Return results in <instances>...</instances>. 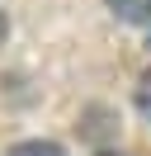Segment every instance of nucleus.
Wrapping results in <instances>:
<instances>
[{"mask_svg": "<svg viewBox=\"0 0 151 156\" xmlns=\"http://www.w3.org/2000/svg\"><path fill=\"white\" fill-rule=\"evenodd\" d=\"M109 10L123 24H146L151 19V0H109Z\"/></svg>", "mask_w": 151, "mask_h": 156, "instance_id": "obj_1", "label": "nucleus"}, {"mask_svg": "<svg viewBox=\"0 0 151 156\" xmlns=\"http://www.w3.org/2000/svg\"><path fill=\"white\" fill-rule=\"evenodd\" d=\"M5 156H66L57 142H19V147H9Z\"/></svg>", "mask_w": 151, "mask_h": 156, "instance_id": "obj_2", "label": "nucleus"}, {"mask_svg": "<svg viewBox=\"0 0 151 156\" xmlns=\"http://www.w3.org/2000/svg\"><path fill=\"white\" fill-rule=\"evenodd\" d=\"M5 33H9V24H5V14H0V43H5Z\"/></svg>", "mask_w": 151, "mask_h": 156, "instance_id": "obj_3", "label": "nucleus"}, {"mask_svg": "<svg viewBox=\"0 0 151 156\" xmlns=\"http://www.w3.org/2000/svg\"><path fill=\"white\" fill-rule=\"evenodd\" d=\"M99 156H123V151H99Z\"/></svg>", "mask_w": 151, "mask_h": 156, "instance_id": "obj_4", "label": "nucleus"}]
</instances>
